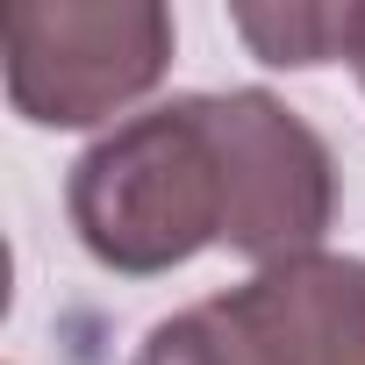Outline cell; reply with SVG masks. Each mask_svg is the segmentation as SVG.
Returning <instances> with one entry per match:
<instances>
[{
  "label": "cell",
  "mask_w": 365,
  "mask_h": 365,
  "mask_svg": "<svg viewBox=\"0 0 365 365\" xmlns=\"http://www.w3.org/2000/svg\"><path fill=\"white\" fill-rule=\"evenodd\" d=\"M0 51H8V108L29 129H93L165 79L172 15L158 0L8 8Z\"/></svg>",
  "instance_id": "cell-2"
},
{
  "label": "cell",
  "mask_w": 365,
  "mask_h": 365,
  "mask_svg": "<svg viewBox=\"0 0 365 365\" xmlns=\"http://www.w3.org/2000/svg\"><path fill=\"white\" fill-rule=\"evenodd\" d=\"M272 365H365V258L308 251L230 287Z\"/></svg>",
  "instance_id": "cell-4"
},
{
  "label": "cell",
  "mask_w": 365,
  "mask_h": 365,
  "mask_svg": "<svg viewBox=\"0 0 365 365\" xmlns=\"http://www.w3.org/2000/svg\"><path fill=\"white\" fill-rule=\"evenodd\" d=\"M208 122L222 143V179H230V230L222 244L251 258L258 272L279 258L322 251L336 222V158L329 143L265 86L208 93Z\"/></svg>",
  "instance_id": "cell-3"
},
{
  "label": "cell",
  "mask_w": 365,
  "mask_h": 365,
  "mask_svg": "<svg viewBox=\"0 0 365 365\" xmlns=\"http://www.w3.org/2000/svg\"><path fill=\"white\" fill-rule=\"evenodd\" d=\"M351 72H358V86H365V8H358V43H351Z\"/></svg>",
  "instance_id": "cell-7"
},
{
  "label": "cell",
  "mask_w": 365,
  "mask_h": 365,
  "mask_svg": "<svg viewBox=\"0 0 365 365\" xmlns=\"http://www.w3.org/2000/svg\"><path fill=\"white\" fill-rule=\"evenodd\" d=\"M65 215L93 265L122 279H158L222 244L230 179L208 122V93L143 108L93 136L65 179Z\"/></svg>",
  "instance_id": "cell-1"
},
{
  "label": "cell",
  "mask_w": 365,
  "mask_h": 365,
  "mask_svg": "<svg viewBox=\"0 0 365 365\" xmlns=\"http://www.w3.org/2000/svg\"><path fill=\"white\" fill-rule=\"evenodd\" d=\"M136 365H272V358L251 336V322L230 308V294H215V301H194V308L165 315L136 344Z\"/></svg>",
  "instance_id": "cell-5"
},
{
  "label": "cell",
  "mask_w": 365,
  "mask_h": 365,
  "mask_svg": "<svg viewBox=\"0 0 365 365\" xmlns=\"http://www.w3.org/2000/svg\"><path fill=\"white\" fill-rule=\"evenodd\" d=\"M230 22L265 65H329L358 43V8H237Z\"/></svg>",
  "instance_id": "cell-6"
}]
</instances>
